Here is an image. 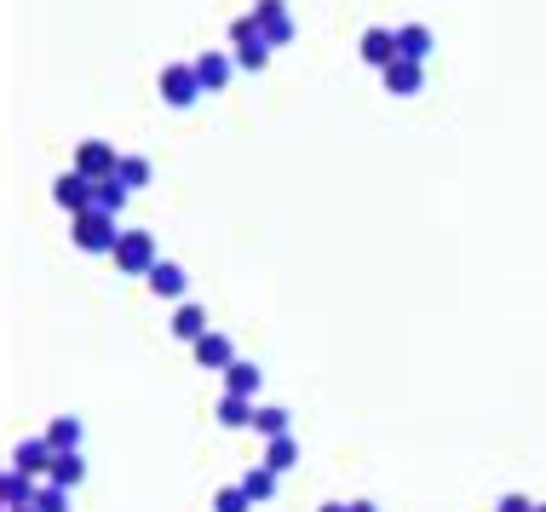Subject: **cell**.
Returning <instances> with one entry per match:
<instances>
[{
    "mask_svg": "<svg viewBox=\"0 0 546 512\" xmlns=\"http://www.w3.org/2000/svg\"><path fill=\"white\" fill-rule=\"evenodd\" d=\"M190 351H196V363H202V369H213V374H225L230 363H236V346H230V334H219V328H207Z\"/></svg>",
    "mask_w": 546,
    "mask_h": 512,
    "instance_id": "ba28073f",
    "label": "cell"
},
{
    "mask_svg": "<svg viewBox=\"0 0 546 512\" xmlns=\"http://www.w3.org/2000/svg\"><path fill=\"white\" fill-rule=\"evenodd\" d=\"M196 98H202L196 64H167V70H161V104H167V110H190Z\"/></svg>",
    "mask_w": 546,
    "mask_h": 512,
    "instance_id": "277c9868",
    "label": "cell"
},
{
    "mask_svg": "<svg viewBox=\"0 0 546 512\" xmlns=\"http://www.w3.org/2000/svg\"><path fill=\"white\" fill-rule=\"evenodd\" d=\"M75 173H87L92 185H98V179H115V173H121V150H115L110 139L75 144Z\"/></svg>",
    "mask_w": 546,
    "mask_h": 512,
    "instance_id": "5b68a950",
    "label": "cell"
},
{
    "mask_svg": "<svg viewBox=\"0 0 546 512\" xmlns=\"http://www.w3.org/2000/svg\"><path fill=\"white\" fill-rule=\"evenodd\" d=\"M535 512H546V501H541V507H535Z\"/></svg>",
    "mask_w": 546,
    "mask_h": 512,
    "instance_id": "1f68e13d",
    "label": "cell"
},
{
    "mask_svg": "<svg viewBox=\"0 0 546 512\" xmlns=\"http://www.w3.org/2000/svg\"><path fill=\"white\" fill-rule=\"evenodd\" d=\"M230 41H236V70H265V64H271V41H265V35H259V24H253V12L248 18H236V24H230Z\"/></svg>",
    "mask_w": 546,
    "mask_h": 512,
    "instance_id": "7a4b0ae2",
    "label": "cell"
},
{
    "mask_svg": "<svg viewBox=\"0 0 546 512\" xmlns=\"http://www.w3.org/2000/svg\"><path fill=\"white\" fill-rule=\"evenodd\" d=\"M121 219H115V213H75V248H81V254H115V248H121Z\"/></svg>",
    "mask_w": 546,
    "mask_h": 512,
    "instance_id": "6da1fadb",
    "label": "cell"
},
{
    "mask_svg": "<svg viewBox=\"0 0 546 512\" xmlns=\"http://www.w3.org/2000/svg\"><path fill=\"white\" fill-rule=\"evenodd\" d=\"M288 409H282V403H259V409H253V432H259V438L271 443V438H288Z\"/></svg>",
    "mask_w": 546,
    "mask_h": 512,
    "instance_id": "2e32d148",
    "label": "cell"
},
{
    "mask_svg": "<svg viewBox=\"0 0 546 512\" xmlns=\"http://www.w3.org/2000/svg\"><path fill=\"white\" fill-rule=\"evenodd\" d=\"M110 259L121 265V271H127V277H150V271L161 265L156 236H150V231H127V236H121V248H115Z\"/></svg>",
    "mask_w": 546,
    "mask_h": 512,
    "instance_id": "3957f363",
    "label": "cell"
},
{
    "mask_svg": "<svg viewBox=\"0 0 546 512\" xmlns=\"http://www.w3.org/2000/svg\"><path fill=\"white\" fill-rule=\"evenodd\" d=\"M173 334H179L184 346H196L207 334V311L202 305H179V311H173Z\"/></svg>",
    "mask_w": 546,
    "mask_h": 512,
    "instance_id": "ffe728a7",
    "label": "cell"
},
{
    "mask_svg": "<svg viewBox=\"0 0 546 512\" xmlns=\"http://www.w3.org/2000/svg\"><path fill=\"white\" fill-rule=\"evenodd\" d=\"M6 512H35V507H6Z\"/></svg>",
    "mask_w": 546,
    "mask_h": 512,
    "instance_id": "4dcf8cb0",
    "label": "cell"
},
{
    "mask_svg": "<svg viewBox=\"0 0 546 512\" xmlns=\"http://www.w3.org/2000/svg\"><path fill=\"white\" fill-rule=\"evenodd\" d=\"M351 512H380V507H374V501H351Z\"/></svg>",
    "mask_w": 546,
    "mask_h": 512,
    "instance_id": "f546056e",
    "label": "cell"
},
{
    "mask_svg": "<svg viewBox=\"0 0 546 512\" xmlns=\"http://www.w3.org/2000/svg\"><path fill=\"white\" fill-rule=\"evenodd\" d=\"M253 397H236V392H225L219 397V426H253Z\"/></svg>",
    "mask_w": 546,
    "mask_h": 512,
    "instance_id": "603a6c76",
    "label": "cell"
},
{
    "mask_svg": "<svg viewBox=\"0 0 546 512\" xmlns=\"http://www.w3.org/2000/svg\"><path fill=\"white\" fill-rule=\"evenodd\" d=\"M121 185L144 190V185H150V162H144V156H121Z\"/></svg>",
    "mask_w": 546,
    "mask_h": 512,
    "instance_id": "4316f807",
    "label": "cell"
},
{
    "mask_svg": "<svg viewBox=\"0 0 546 512\" xmlns=\"http://www.w3.org/2000/svg\"><path fill=\"white\" fill-rule=\"evenodd\" d=\"M294 461H299V438L288 432V438H271V443H265V461H259V466H271L276 478H282Z\"/></svg>",
    "mask_w": 546,
    "mask_h": 512,
    "instance_id": "7402d4cb",
    "label": "cell"
},
{
    "mask_svg": "<svg viewBox=\"0 0 546 512\" xmlns=\"http://www.w3.org/2000/svg\"><path fill=\"white\" fill-rule=\"evenodd\" d=\"M230 70H236V58H225V52H202L196 58V75H202V93H219L230 81Z\"/></svg>",
    "mask_w": 546,
    "mask_h": 512,
    "instance_id": "9a60e30c",
    "label": "cell"
},
{
    "mask_svg": "<svg viewBox=\"0 0 546 512\" xmlns=\"http://www.w3.org/2000/svg\"><path fill=\"white\" fill-rule=\"evenodd\" d=\"M35 512H69V489L64 484H41L35 489Z\"/></svg>",
    "mask_w": 546,
    "mask_h": 512,
    "instance_id": "484cf974",
    "label": "cell"
},
{
    "mask_svg": "<svg viewBox=\"0 0 546 512\" xmlns=\"http://www.w3.org/2000/svg\"><path fill=\"white\" fill-rule=\"evenodd\" d=\"M213 512H253V495L242 484H230V489H219V495H213Z\"/></svg>",
    "mask_w": 546,
    "mask_h": 512,
    "instance_id": "d4e9b609",
    "label": "cell"
},
{
    "mask_svg": "<svg viewBox=\"0 0 546 512\" xmlns=\"http://www.w3.org/2000/svg\"><path fill=\"white\" fill-rule=\"evenodd\" d=\"M397 58L426 64V58H432V29H426V24H403V29H397Z\"/></svg>",
    "mask_w": 546,
    "mask_h": 512,
    "instance_id": "4fadbf2b",
    "label": "cell"
},
{
    "mask_svg": "<svg viewBox=\"0 0 546 512\" xmlns=\"http://www.w3.org/2000/svg\"><path fill=\"white\" fill-rule=\"evenodd\" d=\"M81 478H87V461H81V449H64V455H52V472H46V484L75 489Z\"/></svg>",
    "mask_w": 546,
    "mask_h": 512,
    "instance_id": "e0dca14e",
    "label": "cell"
},
{
    "mask_svg": "<svg viewBox=\"0 0 546 512\" xmlns=\"http://www.w3.org/2000/svg\"><path fill=\"white\" fill-rule=\"evenodd\" d=\"M35 478L18 472V466H6V478H0V507H35Z\"/></svg>",
    "mask_w": 546,
    "mask_h": 512,
    "instance_id": "7c38bea8",
    "label": "cell"
},
{
    "mask_svg": "<svg viewBox=\"0 0 546 512\" xmlns=\"http://www.w3.org/2000/svg\"><path fill=\"white\" fill-rule=\"evenodd\" d=\"M253 24H259V35H265L271 47H288V41H294V18H288V0H259V6H253Z\"/></svg>",
    "mask_w": 546,
    "mask_h": 512,
    "instance_id": "52a82bcc",
    "label": "cell"
},
{
    "mask_svg": "<svg viewBox=\"0 0 546 512\" xmlns=\"http://www.w3.org/2000/svg\"><path fill=\"white\" fill-rule=\"evenodd\" d=\"M150 294H156V300H179V294H184V265L161 259L156 271H150Z\"/></svg>",
    "mask_w": 546,
    "mask_h": 512,
    "instance_id": "ac0fdd59",
    "label": "cell"
},
{
    "mask_svg": "<svg viewBox=\"0 0 546 512\" xmlns=\"http://www.w3.org/2000/svg\"><path fill=\"white\" fill-rule=\"evenodd\" d=\"M357 47H363V58L368 64H374V70H386V64H397V29H363V41H357Z\"/></svg>",
    "mask_w": 546,
    "mask_h": 512,
    "instance_id": "8fae6325",
    "label": "cell"
},
{
    "mask_svg": "<svg viewBox=\"0 0 546 512\" xmlns=\"http://www.w3.org/2000/svg\"><path fill=\"white\" fill-rule=\"evenodd\" d=\"M317 512H351V501H322Z\"/></svg>",
    "mask_w": 546,
    "mask_h": 512,
    "instance_id": "f1b7e54d",
    "label": "cell"
},
{
    "mask_svg": "<svg viewBox=\"0 0 546 512\" xmlns=\"http://www.w3.org/2000/svg\"><path fill=\"white\" fill-rule=\"evenodd\" d=\"M242 489L253 495V507H259V501H271V495H276V472H271V466H253L248 478H242Z\"/></svg>",
    "mask_w": 546,
    "mask_h": 512,
    "instance_id": "cb8c5ba5",
    "label": "cell"
},
{
    "mask_svg": "<svg viewBox=\"0 0 546 512\" xmlns=\"http://www.w3.org/2000/svg\"><path fill=\"white\" fill-rule=\"evenodd\" d=\"M52 202H58L69 219H75V213H92V179L87 173H75V167L58 173V179H52Z\"/></svg>",
    "mask_w": 546,
    "mask_h": 512,
    "instance_id": "8992f818",
    "label": "cell"
},
{
    "mask_svg": "<svg viewBox=\"0 0 546 512\" xmlns=\"http://www.w3.org/2000/svg\"><path fill=\"white\" fill-rule=\"evenodd\" d=\"M127 196H133V190L121 185V173H115V179H98V185H92V208L98 213H121L127 208Z\"/></svg>",
    "mask_w": 546,
    "mask_h": 512,
    "instance_id": "d6986e66",
    "label": "cell"
},
{
    "mask_svg": "<svg viewBox=\"0 0 546 512\" xmlns=\"http://www.w3.org/2000/svg\"><path fill=\"white\" fill-rule=\"evenodd\" d=\"M41 438L52 443L58 455H64V449H81V420H75V415H52V426H46Z\"/></svg>",
    "mask_w": 546,
    "mask_h": 512,
    "instance_id": "44dd1931",
    "label": "cell"
},
{
    "mask_svg": "<svg viewBox=\"0 0 546 512\" xmlns=\"http://www.w3.org/2000/svg\"><path fill=\"white\" fill-rule=\"evenodd\" d=\"M52 455H58V449H52L46 438H23L18 449H12V466L29 472V478H46V472H52Z\"/></svg>",
    "mask_w": 546,
    "mask_h": 512,
    "instance_id": "30bf717a",
    "label": "cell"
},
{
    "mask_svg": "<svg viewBox=\"0 0 546 512\" xmlns=\"http://www.w3.org/2000/svg\"><path fill=\"white\" fill-rule=\"evenodd\" d=\"M380 81H386L391 98H414L420 87H426V64H409V58H397V64H386L380 70Z\"/></svg>",
    "mask_w": 546,
    "mask_h": 512,
    "instance_id": "9c48e42d",
    "label": "cell"
},
{
    "mask_svg": "<svg viewBox=\"0 0 546 512\" xmlns=\"http://www.w3.org/2000/svg\"><path fill=\"white\" fill-rule=\"evenodd\" d=\"M259 386H265V374H259V363H242V357H236V363L225 369V392H236V397H253V403H259Z\"/></svg>",
    "mask_w": 546,
    "mask_h": 512,
    "instance_id": "5bb4252c",
    "label": "cell"
},
{
    "mask_svg": "<svg viewBox=\"0 0 546 512\" xmlns=\"http://www.w3.org/2000/svg\"><path fill=\"white\" fill-rule=\"evenodd\" d=\"M495 512H535V501H529V495H518V489H512V495H501V501H495Z\"/></svg>",
    "mask_w": 546,
    "mask_h": 512,
    "instance_id": "83f0119b",
    "label": "cell"
}]
</instances>
